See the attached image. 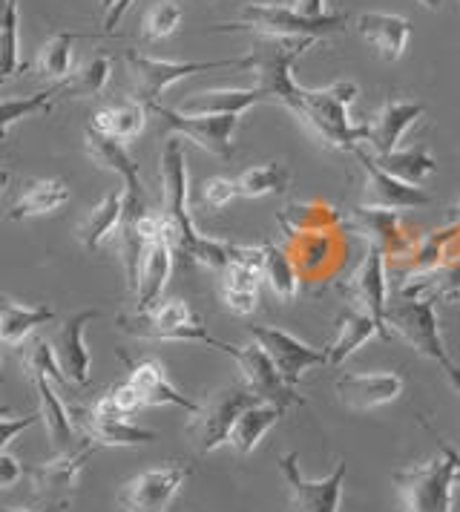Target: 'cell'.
<instances>
[{
  "label": "cell",
  "mask_w": 460,
  "mask_h": 512,
  "mask_svg": "<svg viewBox=\"0 0 460 512\" xmlns=\"http://www.w3.org/2000/svg\"><path fill=\"white\" fill-rule=\"evenodd\" d=\"M161 187H164V228L173 242L190 262L202 268L225 271L233 259V242L213 239L196 231L190 205H187V156H184L182 136H170L161 150Z\"/></svg>",
  "instance_id": "obj_1"
},
{
  "label": "cell",
  "mask_w": 460,
  "mask_h": 512,
  "mask_svg": "<svg viewBox=\"0 0 460 512\" xmlns=\"http://www.w3.org/2000/svg\"><path fill=\"white\" fill-rule=\"evenodd\" d=\"M357 95H360V87L354 81H337L320 90L302 87L288 113H294L299 124L308 127V133L320 141L322 147L354 153V147L368 141V124H354L348 116V107L354 104Z\"/></svg>",
  "instance_id": "obj_2"
},
{
  "label": "cell",
  "mask_w": 460,
  "mask_h": 512,
  "mask_svg": "<svg viewBox=\"0 0 460 512\" xmlns=\"http://www.w3.org/2000/svg\"><path fill=\"white\" fill-rule=\"evenodd\" d=\"M420 423L440 446V458L394 472V487L400 492L403 512H452L458 484H455V461L449 455V443L429 420L420 418Z\"/></svg>",
  "instance_id": "obj_3"
},
{
  "label": "cell",
  "mask_w": 460,
  "mask_h": 512,
  "mask_svg": "<svg viewBox=\"0 0 460 512\" xmlns=\"http://www.w3.org/2000/svg\"><path fill=\"white\" fill-rule=\"evenodd\" d=\"M118 328L127 331L130 337L138 340H156V343H167V340H179V343H205L210 349L225 351L228 357H236V351L228 343H222L219 337H213L202 323V317L184 303V300H167L159 303L150 311H136V314H121L118 317Z\"/></svg>",
  "instance_id": "obj_4"
},
{
  "label": "cell",
  "mask_w": 460,
  "mask_h": 512,
  "mask_svg": "<svg viewBox=\"0 0 460 512\" xmlns=\"http://www.w3.org/2000/svg\"><path fill=\"white\" fill-rule=\"evenodd\" d=\"M348 26L345 12H331L322 21H308L297 9L279 3H245L239 18L228 24L213 26L216 32H256L259 38H311L320 41L325 35H340Z\"/></svg>",
  "instance_id": "obj_5"
},
{
  "label": "cell",
  "mask_w": 460,
  "mask_h": 512,
  "mask_svg": "<svg viewBox=\"0 0 460 512\" xmlns=\"http://www.w3.org/2000/svg\"><path fill=\"white\" fill-rule=\"evenodd\" d=\"M314 44L317 41L311 38H259L253 44L248 58H251V72L256 75L253 87L259 90L262 101H274L279 107L291 110L294 98L302 90L294 81V67Z\"/></svg>",
  "instance_id": "obj_6"
},
{
  "label": "cell",
  "mask_w": 460,
  "mask_h": 512,
  "mask_svg": "<svg viewBox=\"0 0 460 512\" xmlns=\"http://www.w3.org/2000/svg\"><path fill=\"white\" fill-rule=\"evenodd\" d=\"M127 70L133 81V101L156 110L159 98L164 90H170L176 81H182L187 75L207 70H225V67H239V70H251V58H222V61H159V58H147L141 52H127Z\"/></svg>",
  "instance_id": "obj_7"
},
{
  "label": "cell",
  "mask_w": 460,
  "mask_h": 512,
  "mask_svg": "<svg viewBox=\"0 0 460 512\" xmlns=\"http://www.w3.org/2000/svg\"><path fill=\"white\" fill-rule=\"evenodd\" d=\"M253 403H259V397L253 395L248 386H225V389L207 395L205 403H199V409L187 423V435H190L193 446L202 455H207V452L219 449L222 443H228L236 418Z\"/></svg>",
  "instance_id": "obj_8"
},
{
  "label": "cell",
  "mask_w": 460,
  "mask_h": 512,
  "mask_svg": "<svg viewBox=\"0 0 460 512\" xmlns=\"http://www.w3.org/2000/svg\"><path fill=\"white\" fill-rule=\"evenodd\" d=\"M386 328L391 337H403L420 357H429L440 366H446L452 357L446 354L440 326H437V311L432 297H403L386 308Z\"/></svg>",
  "instance_id": "obj_9"
},
{
  "label": "cell",
  "mask_w": 460,
  "mask_h": 512,
  "mask_svg": "<svg viewBox=\"0 0 460 512\" xmlns=\"http://www.w3.org/2000/svg\"><path fill=\"white\" fill-rule=\"evenodd\" d=\"M95 449H98V443L84 438L67 452H58L52 461L32 469V492H35V501L46 512L67 510L72 495H75V487H78V478Z\"/></svg>",
  "instance_id": "obj_10"
},
{
  "label": "cell",
  "mask_w": 460,
  "mask_h": 512,
  "mask_svg": "<svg viewBox=\"0 0 460 512\" xmlns=\"http://www.w3.org/2000/svg\"><path fill=\"white\" fill-rule=\"evenodd\" d=\"M386 259L389 254L368 245L363 262L357 265V271L343 282V294L351 300L354 311L371 317L377 326L383 328L386 340H391V331L386 328V308H389V274H386Z\"/></svg>",
  "instance_id": "obj_11"
},
{
  "label": "cell",
  "mask_w": 460,
  "mask_h": 512,
  "mask_svg": "<svg viewBox=\"0 0 460 512\" xmlns=\"http://www.w3.org/2000/svg\"><path fill=\"white\" fill-rule=\"evenodd\" d=\"M279 472L285 478V484L291 489V507L294 512H340V501H343L345 475H348V464L340 461L334 466L331 475H325L320 481H311L299 472L297 452H288L279 458Z\"/></svg>",
  "instance_id": "obj_12"
},
{
  "label": "cell",
  "mask_w": 460,
  "mask_h": 512,
  "mask_svg": "<svg viewBox=\"0 0 460 512\" xmlns=\"http://www.w3.org/2000/svg\"><path fill=\"white\" fill-rule=\"evenodd\" d=\"M187 478H190V466H153L124 484V489L118 492V504L127 512H167Z\"/></svg>",
  "instance_id": "obj_13"
},
{
  "label": "cell",
  "mask_w": 460,
  "mask_h": 512,
  "mask_svg": "<svg viewBox=\"0 0 460 512\" xmlns=\"http://www.w3.org/2000/svg\"><path fill=\"white\" fill-rule=\"evenodd\" d=\"M233 360L239 363L242 377H245V386L259 397V403H271V406L282 409V412H288L294 406H305V397L297 395V389L282 377L274 360L268 357V351L262 349L259 343L242 346V349L236 351Z\"/></svg>",
  "instance_id": "obj_14"
},
{
  "label": "cell",
  "mask_w": 460,
  "mask_h": 512,
  "mask_svg": "<svg viewBox=\"0 0 460 512\" xmlns=\"http://www.w3.org/2000/svg\"><path fill=\"white\" fill-rule=\"evenodd\" d=\"M354 156L363 164V173H366V187H363V205L366 208L400 213V210L432 205V193H426L420 185H409V182L386 173L380 164L374 162V156L363 150V144L354 147Z\"/></svg>",
  "instance_id": "obj_15"
},
{
  "label": "cell",
  "mask_w": 460,
  "mask_h": 512,
  "mask_svg": "<svg viewBox=\"0 0 460 512\" xmlns=\"http://www.w3.org/2000/svg\"><path fill=\"white\" fill-rule=\"evenodd\" d=\"M262 262H265V248L259 245H236L233 248V259L222 271V303L233 314H253L259 305V288H262Z\"/></svg>",
  "instance_id": "obj_16"
},
{
  "label": "cell",
  "mask_w": 460,
  "mask_h": 512,
  "mask_svg": "<svg viewBox=\"0 0 460 512\" xmlns=\"http://www.w3.org/2000/svg\"><path fill=\"white\" fill-rule=\"evenodd\" d=\"M156 113L164 118V127H170L176 136L193 141L196 147L207 150L216 159L233 156V136L239 127V116H187L170 107H156Z\"/></svg>",
  "instance_id": "obj_17"
},
{
  "label": "cell",
  "mask_w": 460,
  "mask_h": 512,
  "mask_svg": "<svg viewBox=\"0 0 460 512\" xmlns=\"http://www.w3.org/2000/svg\"><path fill=\"white\" fill-rule=\"evenodd\" d=\"M253 340L268 351V357L276 363V369L282 372V377L297 386L299 380L305 377V372H311L314 366H328V351L314 349L308 343H302L299 337L282 331L274 326H251Z\"/></svg>",
  "instance_id": "obj_18"
},
{
  "label": "cell",
  "mask_w": 460,
  "mask_h": 512,
  "mask_svg": "<svg viewBox=\"0 0 460 512\" xmlns=\"http://www.w3.org/2000/svg\"><path fill=\"white\" fill-rule=\"evenodd\" d=\"M84 435L98 446H147L153 443L159 435L150 432V429H141L136 423L124 418L110 395H101L90 409L84 412Z\"/></svg>",
  "instance_id": "obj_19"
},
{
  "label": "cell",
  "mask_w": 460,
  "mask_h": 512,
  "mask_svg": "<svg viewBox=\"0 0 460 512\" xmlns=\"http://www.w3.org/2000/svg\"><path fill=\"white\" fill-rule=\"evenodd\" d=\"M343 406L354 412H368L394 403L403 395V377L391 372H343L334 383Z\"/></svg>",
  "instance_id": "obj_20"
},
{
  "label": "cell",
  "mask_w": 460,
  "mask_h": 512,
  "mask_svg": "<svg viewBox=\"0 0 460 512\" xmlns=\"http://www.w3.org/2000/svg\"><path fill=\"white\" fill-rule=\"evenodd\" d=\"M426 113V104L409 101V98H389L374 121H368V147L371 156H389L394 150H400V141L409 133L417 118Z\"/></svg>",
  "instance_id": "obj_21"
},
{
  "label": "cell",
  "mask_w": 460,
  "mask_h": 512,
  "mask_svg": "<svg viewBox=\"0 0 460 512\" xmlns=\"http://www.w3.org/2000/svg\"><path fill=\"white\" fill-rule=\"evenodd\" d=\"M98 317H101V311H78L52 337L55 360H58L61 372L67 374L72 386H87L90 383V351H87V343H84V331H87V323L98 320Z\"/></svg>",
  "instance_id": "obj_22"
},
{
  "label": "cell",
  "mask_w": 460,
  "mask_h": 512,
  "mask_svg": "<svg viewBox=\"0 0 460 512\" xmlns=\"http://www.w3.org/2000/svg\"><path fill=\"white\" fill-rule=\"evenodd\" d=\"M345 225L351 228V233L363 236L366 245H374L380 251H386L389 256H400L409 251L412 239L400 231V219L394 210H377V208H351L345 216Z\"/></svg>",
  "instance_id": "obj_23"
},
{
  "label": "cell",
  "mask_w": 460,
  "mask_h": 512,
  "mask_svg": "<svg viewBox=\"0 0 460 512\" xmlns=\"http://www.w3.org/2000/svg\"><path fill=\"white\" fill-rule=\"evenodd\" d=\"M357 32L386 64H394L403 58V52L409 47L412 21L403 15H389V12H363L357 18Z\"/></svg>",
  "instance_id": "obj_24"
},
{
  "label": "cell",
  "mask_w": 460,
  "mask_h": 512,
  "mask_svg": "<svg viewBox=\"0 0 460 512\" xmlns=\"http://www.w3.org/2000/svg\"><path fill=\"white\" fill-rule=\"evenodd\" d=\"M173 274V242L170 236H159L147 245L144 259H141V268H138V282H136V305L138 311H150L156 308L170 282Z\"/></svg>",
  "instance_id": "obj_25"
},
{
  "label": "cell",
  "mask_w": 460,
  "mask_h": 512,
  "mask_svg": "<svg viewBox=\"0 0 460 512\" xmlns=\"http://www.w3.org/2000/svg\"><path fill=\"white\" fill-rule=\"evenodd\" d=\"M127 380L136 386V392L141 395V400H144V406H179V409L190 412V415L199 409L196 400H190L187 395H182V392L170 383L164 366H161L159 360H153V357L138 360V363H130V377H127Z\"/></svg>",
  "instance_id": "obj_26"
},
{
  "label": "cell",
  "mask_w": 460,
  "mask_h": 512,
  "mask_svg": "<svg viewBox=\"0 0 460 512\" xmlns=\"http://www.w3.org/2000/svg\"><path fill=\"white\" fill-rule=\"evenodd\" d=\"M32 383H35V395L41 400V423L49 432V441L55 446V452H67L72 449L78 438H75V426L69 418V409L64 406V400L55 395L52 389V377L44 372H29Z\"/></svg>",
  "instance_id": "obj_27"
},
{
  "label": "cell",
  "mask_w": 460,
  "mask_h": 512,
  "mask_svg": "<svg viewBox=\"0 0 460 512\" xmlns=\"http://www.w3.org/2000/svg\"><path fill=\"white\" fill-rule=\"evenodd\" d=\"M256 104H262V95L256 87H248V90H205V93L184 98L179 113H187V116H242Z\"/></svg>",
  "instance_id": "obj_28"
},
{
  "label": "cell",
  "mask_w": 460,
  "mask_h": 512,
  "mask_svg": "<svg viewBox=\"0 0 460 512\" xmlns=\"http://www.w3.org/2000/svg\"><path fill=\"white\" fill-rule=\"evenodd\" d=\"M84 139H87V156H90L95 164H101L104 170L118 173L121 182H124V190H144L141 176H138L136 159L127 153L124 141L113 139V136H104V133H98V130H92V127H87Z\"/></svg>",
  "instance_id": "obj_29"
},
{
  "label": "cell",
  "mask_w": 460,
  "mask_h": 512,
  "mask_svg": "<svg viewBox=\"0 0 460 512\" xmlns=\"http://www.w3.org/2000/svg\"><path fill=\"white\" fill-rule=\"evenodd\" d=\"M374 337L386 340L383 328L377 326L371 317L360 314V311H343V314L337 317V337H334V343L325 349L328 351V366H343L351 354H357V351L363 349L368 340H374Z\"/></svg>",
  "instance_id": "obj_30"
},
{
  "label": "cell",
  "mask_w": 460,
  "mask_h": 512,
  "mask_svg": "<svg viewBox=\"0 0 460 512\" xmlns=\"http://www.w3.org/2000/svg\"><path fill=\"white\" fill-rule=\"evenodd\" d=\"M121 219H124V187L121 190H110L95 208L87 213V219L78 225V239L87 251L101 248L115 228H121Z\"/></svg>",
  "instance_id": "obj_31"
},
{
  "label": "cell",
  "mask_w": 460,
  "mask_h": 512,
  "mask_svg": "<svg viewBox=\"0 0 460 512\" xmlns=\"http://www.w3.org/2000/svg\"><path fill=\"white\" fill-rule=\"evenodd\" d=\"M55 320V311L46 305H23L12 300H0V343L21 346L23 340L38 326Z\"/></svg>",
  "instance_id": "obj_32"
},
{
  "label": "cell",
  "mask_w": 460,
  "mask_h": 512,
  "mask_svg": "<svg viewBox=\"0 0 460 512\" xmlns=\"http://www.w3.org/2000/svg\"><path fill=\"white\" fill-rule=\"evenodd\" d=\"M282 418H285V412L271 406V403H253V406H248V409L236 418L228 443L239 452V455H251L253 449L262 443V438H265Z\"/></svg>",
  "instance_id": "obj_33"
},
{
  "label": "cell",
  "mask_w": 460,
  "mask_h": 512,
  "mask_svg": "<svg viewBox=\"0 0 460 512\" xmlns=\"http://www.w3.org/2000/svg\"><path fill=\"white\" fill-rule=\"evenodd\" d=\"M265 262H262V277L268 282V288L274 291L282 303H294L299 297V268L294 262V256L288 248H279L274 242H265Z\"/></svg>",
  "instance_id": "obj_34"
},
{
  "label": "cell",
  "mask_w": 460,
  "mask_h": 512,
  "mask_svg": "<svg viewBox=\"0 0 460 512\" xmlns=\"http://www.w3.org/2000/svg\"><path fill=\"white\" fill-rule=\"evenodd\" d=\"M69 202V187L61 179H38L29 182L26 190L15 199L9 208V219H29V216H44Z\"/></svg>",
  "instance_id": "obj_35"
},
{
  "label": "cell",
  "mask_w": 460,
  "mask_h": 512,
  "mask_svg": "<svg viewBox=\"0 0 460 512\" xmlns=\"http://www.w3.org/2000/svg\"><path fill=\"white\" fill-rule=\"evenodd\" d=\"M403 297H432L435 303H460V254L440 265L435 274L423 280L400 285Z\"/></svg>",
  "instance_id": "obj_36"
},
{
  "label": "cell",
  "mask_w": 460,
  "mask_h": 512,
  "mask_svg": "<svg viewBox=\"0 0 460 512\" xmlns=\"http://www.w3.org/2000/svg\"><path fill=\"white\" fill-rule=\"evenodd\" d=\"M78 38H81L78 32H55L38 52L35 70L49 81H58V84L69 81L75 72L72 67H75V41Z\"/></svg>",
  "instance_id": "obj_37"
},
{
  "label": "cell",
  "mask_w": 460,
  "mask_h": 512,
  "mask_svg": "<svg viewBox=\"0 0 460 512\" xmlns=\"http://www.w3.org/2000/svg\"><path fill=\"white\" fill-rule=\"evenodd\" d=\"M374 162L409 185H423L429 176L437 173V159L423 147H406V150H394L389 156H374Z\"/></svg>",
  "instance_id": "obj_38"
},
{
  "label": "cell",
  "mask_w": 460,
  "mask_h": 512,
  "mask_svg": "<svg viewBox=\"0 0 460 512\" xmlns=\"http://www.w3.org/2000/svg\"><path fill=\"white\" fill-rule=\"evenodd\" d=\"M144 121H147V107H141L136 101L130 104H121V107H107V110H98L92 116V130L104 133V136H113L118 141L136 139L138 133L144 130Z\"/></svg>",
  "instance_id": "obj_39"
},
{
  "label": "cell",
  "mask_w": 460,
  "mask_h": 512,
  "mask_svg": "<svg viewBox=\"0 0 460 512\" xmlns=\"http://www.w3.org/2000/svg\"><path fill=\"white\" fill-rule=\"evenodd\" d=\"M288 185H291V170L282 162H265L253 164L245 173H239L236 193L245 199H262L271 193H282Z\"/></svg>",
  "instance_id": "obj_40"
},
{
  "label": "cell",
  "mask_w": 460,
  "mask_h": 512,
  "mask_svg": "<svg viewBox=\"0 0 460 512\" xmlns=\"http://www.w3.org/2000/svg\"><path fill=\"white\" fill-rule=\"evenodd\" d=\"M113 78V58L107 52L92 55L90 61L78 72H72V78L61 84V93L69 98H87V95L104 93V87Z\"/></svg>",
  "instance_id": "obj_41"
},
{
  "label": "cell",
  "mask_w": 460,
  "mask_h": 512,
  "mask_svg": "<svg viewBox=\"0 0 460 512\" xmlns=\"http://www.w3.org/2000/svg\"><path fill=\"white\" fill-rule=\"evenodd\" d=\"M18 0H6L0 18V84L9 81L21 67V44H18Z\"/></svg>",
  "instance_id": "obj_42"
},
{
  "label": "cell",
  "mask_w": 460,
  "mask_h": 512,
  "mask_svg": "<svg viewBox=\"0 0 460 512\" xmlns=\"http://www.w3.org/2000/svg\"><path fill=\"white\" fill-rule=\"evenodd\" d=\"M61 84H55V87H49L44 93H35V95H26V98H6V101H0V139L9 133V127L12 124H18L23 118L29 116H38V113H44L52 107V101L55 98H61Z\"/></svg>",
  "instance_id": "obj_43"
},
{
  "label": "cell",
  "mask_w": 460,
  "mask_h": 512,
  "mask_svg": "<svg viewBox=\"0 0 460 512\" xmlns=\"http://www.w3.org/2000/svg\"><path fill=\"white\" fill-rule=\"evenodd\" d=\"M291 245L297 248V268L305 274H320L331 262V236L334 233H288Z\"/></svg>",
  "instance_id": "obj_44"
},
{
  "label": "cell",
  "mask_w": 460,
  "mask_h": 512,
  "mask_svg": "<svg viewBox=\"0 0 460 512\" xmlns=\"http://www.w3.org/2000/svg\"><path fill=\"white\" fill-rule=\"evenodd\" d=\"M182 6L176 0H161V3H153L141 21V35L144 41H164L170 38L179 26H182Z\"/></svg>",
  "instance_id": "obj_45"
},
{
  "label": "cell",
  "mask_w": 460,
  "mask_h": 512,
  "mask_svg": "<svg viewBox=\"0 0 460 512\" xmlns=\"http://www.w3.org/2000/svg\"><path fill=\"white\" fill-rule=\"evenodd\" d=\"M236 196H239V193H236V182L222 179V176L207 179L205 185H202V205H205V208H213V210L228 208Z\"/></svg>",
  "instance_id": "obj_46"
},
{
  "label": "cell",
  "mask_w": 460,
  "mask_h": 512,
  "mask_svg": "<svg viewBox=\"0 0 460 512\" xmlns=\"http://www.w3.org/2000/svg\"><path fill=\"white\" fill-rule=\"evenodd\" d=\"M38 420H41V412L21 418V415H15L9 406H0V452L6 449V443L15 441L21 432H26L29 426H35Z\"/></svg>",
  "instance_id": "obj_47"
},
{
  "label": "cell",
  "mask_w": 460,
  "mask_h": 512,
  "mask_svg": "<svg viewBox=\"0 0 460 512\" xmlns=\"http://www.w3.org/2000/svg\"><path fill=\"white\" fill-rule=\"evenodd\" d=\"M107 395H110V400L115 403V409H118V412H121L124 418L136 415L138 409L144 406V400H141V395H138L136 386H133L130 380H127V383H118V386H113V389H110Z\"/></svg>",
  "instance_id": "obj_48"
},
{
  "label": "cell",
  "mask_w": 460,
  "mask_h": 512,
  "mask_svg": "<svg viewBox=\"0 0 460 512\" xmlns=\"http://www.w3.org/2000/svg\"><path fill=\"white\" fill-rule=\"evenodd\" d=\"M23 478V464L12 455V452H0V489L15 487Z\"/></svg>",
  "instance_id": "obj_49"
},
{
  "label": "cell",
  "mask_w": 460,
  "mask_h": 512,
  "mask_svg": "<svg viewBox=\"0 0 460 512\" xmlns=\"http://www.w3.org/2000/svg\"><path fill=\"white\" fill-rule=\"evenodd\" d=\"M291 6L297 9L302 18H308V21H322V18L331 15L328 0H294Z\"/></svg>",
  "instance_id": "obj_50"
},
{
  "label": "cell",
  "mask_w": 460,
  "mask_h": 512,
  "mask_svg": "<svg viewBox=\"0 0 460 512\" xmlns=\"http://www.w3.org/2000/svg\"><path fill=\"white\" fill-rule=\"evenodd\" d=\"M133 3H136V0H118L113 9L107 12V18H104V32H110V35H113L115 26L121 24V18L130 12V6H133Z\"/></svg>",
  "instance_id": "obj_51"
},
{
  "label": "cell",
  "mask_w": 460,
  "mask_h": 512,
  "mask_svg": "<svg viewBox=\"0 0 460 512\" xmlns=\"http://www.w3.org/2000/svg\"><path fill=\"white\" fill-rule=\"evenodd\" d=\"M443 369H446V377H449V383H452V386H455V389L460 392V366H458V363H455V360H449V363H446Z\"/></svg>",
  "instance_id": "obj_52"
},
{
  "label": "cell",
  "mask_w": 460,
  "mask_h": 512,
  "mask_svg": "<svg viewBox=\"0 0 460 512\" xmlns=\"http://www.w3.org/2000/svg\"><path fill=\"white\" fill-rule=\"evenodd\" d=\"M449 455H452V461H455V484L460 487V452L449 443Z\"/></svg>",
  "instance_id": "obj_53"
},
{
  "label": "cell",
  "mask_w": 460,
  "mask_h": 512,
  "mask_svg": "<svg viewBox=\"0 0 460 512\" xmlns=\"http://www.w3.org/2000/svg\"><path fill=\"white\" fill-rule=\"evenodd\" d=\"M420 6H426V9H432V12H437L440 6H443V0H417Z\"/></svg>",
  "instance_id": "obj_54"
},
{
  "label": "cell",
  "mask_w": 460,
  "mask_h": 512,
  "mask_svg": "<svg viewBox=\"0 0 460 512\" xmlns=\"http://www.w3.org/2000/svg\"><path fill=\"white\" fill-rule=\"evenodd\" d=\"M115 3H118V0H101V9H104V12H110Z\"/></svg>",
  "instance_id": "obj_55"
},
{
  "label": "cell",
  "mask_w": 460,
  "mask_h": 512,
  "mask_svg": "<svg viewBox=\"0 0 460 512\" xmlns=\"http://www.w3.org/2000/svg\"><path fill=\"white\" fill-rule=\"evenodd\" d=\"M455 222L460 225V199H458V205H455Z\"/></svg>",
  "instance_id": "obj_56"
},
{
  "label": "cell",
  "mask_w": 460,
  "mask_h": 512,
  "mask_svg": "<svg viewBox=\"0 0 460 512\" xmlns=\"http://www.w3.org/2000/svg\"><path fill=\"white\" fill-rule=\"evenodd\" d=\"M3 182H6V173L0 170V187H3Z\"/></svg>",
  "instance_id": "obj_57"
},
{
  "label": "cell",
  "mask_w": 460,
  "mask_h": 512,
  "mask_svg": "<svg viewBox=\"0 0 460 512\" xmlns=\"http://www.w3.org/2000/svg\"><path fill=\"white\" fill-rule=\"evenodd\" d=\"M0 383H3V369H0Z\"/></svg>",
  "instance_id": "obj_58"
},
{
  "label": "cell",
  "mask_w": 460,
  "mask_h": 512,
  "mask_svg": "<svg viewBox=\"0 0 460 512\" xmlns=\"http://www.w3.org/2000/svg\"><path fill=\"white\" fill-rule=\"evenodd\" d=\"M15 512H32V510H15Z\"/></svg>",
  "instance_id": "obj_59"
}]
</instances>
